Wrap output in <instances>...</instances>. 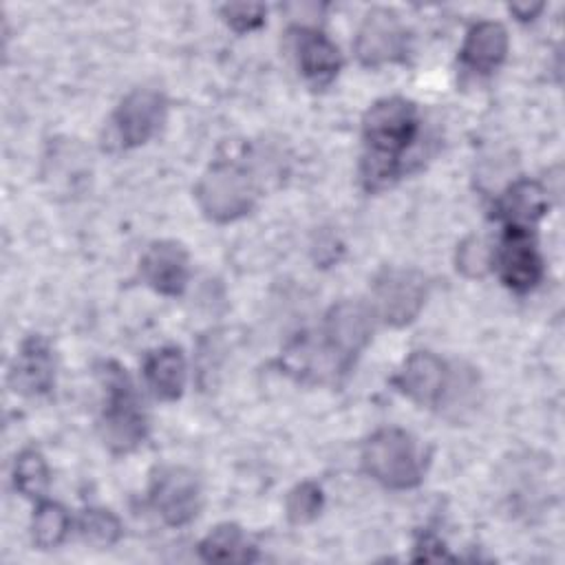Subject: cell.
<instances>
[{
	"instance_id": "cell-1",
	"label": "cell",
	"mask_w": 565,
	"mask_h": 565,
	"mask_svg": "<svg viewBox=\"0 0 565 565\" xmlns=\"http://www.w3.org/2000/svg\"><path fill=\"white\" fill-rule=\"evenodd\" d=\"M375 313L360 300L335 302L318 333L291 340L282 351V366L298 380L329 382L349 373L355 358L373 338Z\"/></svg>"
},
{
	"instance_id": "cell-2",
	"label": "cell",
	"mask_w": 565,
	"mask_h": 565,
	"mask_svg": "<svg viewBox=\"0 0 565 565\" xmlns=\"http://www.w3.org/2000/svg\"><path fill=\"white\" fill-rule=\"evenodd\" d=\"M419 135L417 106L406 97L377 99L362 117V181L369 190L402 172V157Z\"/></svg>"
},
{
	"instance_id": "cell-3",
	"label": "cell",
	"mask_w": 565,
	"mask_h": 565,
	"mask_svg": "<svg viewBox=\"0 0 565 565\" xmlns=\"http://www.w3.org/2000/svg\"><path fill=\"white\" fill-rule=\"evenodd\" d=\"M97 375L106 395L99 419L102 439L113 452H130L146 439L148 433L146 415L135 386L126 369L115 360L102 362L97 366Z\"/></svg>"
},
{
	"instance_id": "cell-4",
	"label": "cell",
	"mask_w": 565,
	"mask_h": 565,
	"mask_svg": "<svg viewBox=\"0 0 565 565\" xmlns=\"http://www.w3.org/2000/svg\"><path fill=\"white\" fill-rule=\"evenodd\" d=\"M364 472L391 490H408L419 486L424 463L415 439L402 428H380L364 444L360 452Z\"/></svg>"
},
{
	"instance_id": "cell-5",
	"label": "cell",
	"mask_w": 565,
	"mask_h": 565,
	"mask_svg": "<svg viewBox=\"0 0 565 565\" xmlns=\"http://www.w3.org/2000/svg\"><path fill=\"white\" fill-rule=\"evenodd\" d=\"M254 177L238 163L216 161L194 185V199L201 212L216 223H230L245 216L256 203Z\"/></svg>"
},
{
	"instance_id": "cell-6",
	"label": "cell",
	"mask_w": 565,
	"mask_h": 565,
	"mask_svg": "<svg viewBox=\"0 0 565 565\" xmlns=\"http://www.w3.org/2000/svg\"><path fill=\"white\" fill-rule=\"evenodd\" d=\"M428 296V278L417 269L384 267L371 285V309L386 324L404 327L417 318Z\"/></svg>"
},
{
	"instance_id": "cell-7",
	"label": "cell",
	"mask_w": 565,
	"mask_h": 565,
	"mask_svg": "<svg viewBox=\"0 0 565 565\" xmlns=\"http://www.w3.org/2000/svg\"><path fill=\"white\" fill-rule=\"evenodd\" d=\"M148 503L170 527L188 525L201 508V483L185 466H161L148 488Z\"/></svg>"
},
{
	"instance_id": "cell-8",
	"label": "cell",
	"mask_w": 565,
	"mask_h": 565,
	"mask_svg": "<svg viewBox=\"0 0 565 565\" xmlns=\"http://www.w3.org/2000/svg\"><path fill=\"white\" fill-rule=\"evenodd\" d=\"M452 380L455 371L439 355L430 351H415L404 360L402 369L393 377V384L415 404L441 408L450 393Z\"/></svg>"
},
{
	"instance_id": "cell-9",
	"label": "cell",
	"mask_w": 565,
	"mask_h": 565,
	"mask_svg": "<svg viewBox=\"0 0 565 565\" xmlns=\"http://www.w3.org/2000/svg\"><path fill=\"white\" fill-rule=\"evenodd\" d=\"M408 51L406 29L397 13L384 7L371 9L355 35V55L362 66L375 68L388 62L404 60Z\"/></svg>"
},
{
	"instance_id": "cell-10",
	"label": "cell",
	"mask_w": 565,
	"mask_h": 565,
	"mask_svg": "<svg viewBox=\"0 0 565 565\" xmlns=\"http://www.w3.org/2000/svg\"><path fill=\"white\" fill-rule=\"evenodd\" d=\"M168 102L154 88H135L130 90L113 113V128L121 148H137L150 141L163 119Z\"/></svg>"
},
{
	"instance_id": "cell-11",
	"label": "cell",
	"mask_w": 565,
	"mask_h": 565,
	"mask_svg": "<svg viewBox=\"0 0 565 565\" xmlns=\"http://www.w3.org/2000/svg\"><path fill=\"white\" fill-rule=\"evenodd\" d=\"M494 263L501 280L519 294L530 291L543 278V258L536 249L532 230L505 227Z\"/></svg>"
},
{
	"instance_id": "cell-12",
	"label": "cell",
	"mask_w": 565,
	"mask_h": 565,
	"mask_svg": "<svg viewBox=\"0 0 565 565\" xmlns=\"http://www.w3.org/2000/svg\"><path fill=\"white\" fill-rule=\"evenodd\" d=\"M141 278L161 296H181L190 280V256L177 241H154L141 256Z\"/></svg>"
},
{
	"instance_id": "cell-13",
	"label": "cell",
	"mask_w": 565,
	"mask_h": 565,
	"mask_svg": "<svg viewBox=\"0 0 565 565\" xmlns=\"http://www.w3.org/2000/svg\"><path fill=\"white\" fill-rule=\"evenodd\" d=\"M9 384L24 397H40L53 388L55 362L51 347L42 335H29L22 340L9 369Z\"/></svg>"
},
{
	"instance_id": "cell-14",
	"label": "cell",
	"mask_w": 565,
	"mask_h": 565,
	"mask_svg": "<svg viewBox=\"0 0 565 565\" xmlns=\"http://www.w3.org/2000/svg\"><path fill=\"white\" fill-rule=\"evenodd\" d=\"M294 33V51L302 75L316 84L331 82L342 64L338 46L318 29L298 26Z\"/></svg>"
},
{
	"instance_id": "cell-15",
	"label": "cell",
	"mask_w": 565,
	"mask_h": 565,
	"mask_svg": "<svg viewBox=\"0 0 565 565\" xmlns=\"http://www.w3.org/2000/svg\"><path fill=\"white\" fill-rule=\"evenodd\" d=\"M547 212V194L539 181L521 179L512 183L494 203V216L505 227L532 230V225Z\"/></svg>"
},
{
	"instance_id": "cell-16",
	"label": "cell",
	"mask_w": 565,
	"mask_h": 565,
	"mask_svg": "<svg viewBox=\"0 0 565 565\" xmlns=\"http://www.w3.org/2000/svg\"><path fill=\"white\" fill-rule=\"evenodd\" d=\"M508 55V31L503 24L483 20L477 22L463 40L461 46V62L477 71V73H490L494 71Z\"/></svg>"
},
{
	"instance_id": "cell-17",
	"label": "cell",
	"mask_w": 565,
	"mask_h": 565,
	"mask_svg": "<svg viewBox=\"0 0 565 565\" xmlns=\"http://www.w3.org/2000/svg\"><path fill=\"white\" fill-rule=\"evenodd\" d=\"M148 386L159 399H177L185 386V358L179 347H161L143 362Z\"/></svg>"
},
{
	"instance_id": "cell-18",
	"label": "cell",
	"mask_w": 565,
	"mask_h": 565,
	"mask_svg": "<svg viewBox=\"0 0 565 565\" xmlns=\"http://www.w3.org/2000/svg\"><path fill=\"white\" fill-rule=\"evenodd\" d=\"M199 556L207 563H252L258 558L236 523H218L210 530L199 543Z\"/></svg>"
},
{
	"instance_id": "cell-19",
	"label": "cell",
	"mask_w": 565,
	"mask_h": 565,
	"mask_svg": "<svg viewBox=\"0 0 565 565\" xmlns=\"http://www.w3.org/2000/svg\"><path fill=\"white\" fill-rule=\"evenodd\" d=\"M71 530L68 512L55 503L42 499L31 516V541L40 550H53L64 543Z\"/></svg>"
},
{
	"instance_id": "cell-20",
	"label": "cell",
	"mask_w": 565,
	"mask_h": 565,
	"mask_svg": "<svg viewBox=\"0 0 565 565\" xmlns=\"http://www.w3.org/2000/svg\"><path fill=\"white\" fill-rule=\"evenodd\" d=\"M51 483L49 463L38 448H24L13 461V486L26 499L42 501Z\"/></svg>"
},
{
	"instance_id": "cell-21",
	"label": "cell",
	"mask_w": 565,
	"mask_h": 565,
	"mask_svg": "<svg viewBox=\"0 0 565 565\" xmlns=\"http://www.w3.org/2000/svg\"><path fill=\"white\" fill-rule=\"evenodd\" d=\"M77 532L84 543L106 550L121 539L124 525L119 516L106 508H86L77 519Z\"/></svg>"
},
{
	"instance_id": "cell-22",
	"label": "cell",
	"mask_w": 565,
	"mask_h": 565,
	"mask_svg": "<svg viewBox=\"0 0 565 565\" xmlns=\"http://www.w3.org/2000/svg\"><path fill=\"white\" fill-rule=\"evenodd\" d=\"M322 505H324V494H322L320 486L313 481L298 483L296 488L289 490V494L285 499L287 519L296 525L313 521L320 514Z\"/></svg>"
},
{
	"instance_id": "cell-23",
	"label": "cell",
	"mask_w": 565,
	"mask_h": 565,
	"mask_svg": "<svg viewBox=\"0 0 565 565\" xmlns=\"http://www.w3.org/2000/svg\"><path fill=\"white\" fill-rule=\"evenodd\" d=\"M490 265H492V254L481 238L470 236L457 247V269L463 276L479 278L490 269Z\"/></svg>"
},
{
	"instance_id": "cell-24",
	"label": "cell",
	"mask_w": 565,
	"mask_h": 565,
	"mask_svg": "<svg viewBox=\"0 0 565 565\" xmlns=\"http://www.w3.org/2000/svg\"><path fill=\"white\" fill-rule=\"evenodd\" d=\"M265 4L258 2H232L221 7L223 20L238 33H247L258 29L265 22Z\"/></svg>"
},
{
	"instance_id": "cell-25",
	"label": "cell",
	"mask_w": 565,
	"mask_h": 565,
	"mask_svg": "<svg viewBox=\"0 0 565 565\" xmlns=\"http://www.w3.org/2000/svg\"><path fill=\"white\" fill-rule=\"evenodd\" d=\"M413 561L435 563V561H452V556L448 554V547L444 545V541L437 534L424 532V534H419V539L415 543Z\"/></svg>"
},
{
	"instance_id": "cell-26",
	"label": "cell",
	"mask_w": 565,
	"mask_h": 565,
	"mask_svg": "<svg viewBox=\"0 0 565 565\" xmlns=\"http://www.w3.org/2000/svg\"><path fill=\"white\" fill-rule=\"evenodd\" d=\"M541 9H543L541 2H539V4H532V7H530V4H512V7H510V11H512L519 20H532Z\"/></svg>"
}]
</instances>
